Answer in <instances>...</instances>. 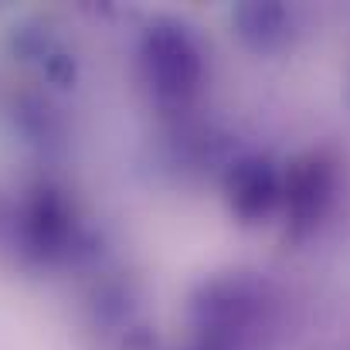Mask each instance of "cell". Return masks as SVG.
<instances>
[{"instance_id": "cell-1", "label": "cell", "mask_w": 350, "mask_h": 350, "mask_svg": "<svg viewBox=\"0 0 350 350\" xmlns=\"http://www.w3.org/2000/svg\"><path fill=\"white\" fill-rule=\"evenodd\" d=\"M139 75L160 106H187L204 82V55L194 34L177 21H153L139 38Z\"/></svg>"}, {"instance_id": "cell-2", "label": "cell", "mask_w": 350, "mask_h": 350, "mask_svg": "<svg viewBox=\"0 0 350 350\" xmlns=\"http://www.w3.org/2000/svg\"><path fill=\"white\" fill-rule=\"evenodd\" d=\"M75 232H79L75 204L55 184H38L21 198L17 215H14V234L24 255L38 262L58 258L75 241Z\"/></svg>"}, {"instance_id": "cell-3", "label": "cell", "mask_w": 350, "mask_h": 350, "mask_svg": "<svg viewBox=\"0 0 350 350\" xmlns=\"http://www.w3.org/2000/svg\"><path fill=\"white\" fill-rule=\"evenodd\" d=\"M337 198V167L327 153H299L282 170V211L293 238H306L327 218Z\"/></svg>"}, {"instance_id": "cell-4", "label": "cell", "mask_w": 350, "mask_h": 350, "mask_svg": "<svg viewBox=\"0 0 350 350\" xmlns=\"http://www.w3.org/2000/svg\"><path fill=\"white\" fill-rule=\"evenodd\" d=\"M221 194L234 221L241 225L269 221L282 208V170L262 153L238 157L225 170Z\"/></svg>"}, {"instance_id": "cell-5", "label": "cell", "mask_w": 350, "mask_h": 350, "mask_svg": "<svg viewBox=\"0 0 350 350\" xmlns=\"http://www.w3.org/2000/svg\"><path fill=\"white\" fill-rule=\"evenodd\" d=\"M232 21L238 38L258 55L279 51L293 31L289 10L282 3H241V7H234Z\"/></svg>"}]
</instances>
